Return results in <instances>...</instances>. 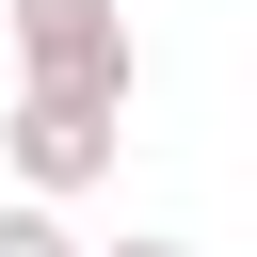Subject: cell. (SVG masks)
Segmentation results:
<instances>
[{"mask_svg":"<svg viewBox=\"0 0 257 257\" xmlns=\"http://www.w3.org/2000/svg\"><path fill=\"white\" fill-rule=\"evenodd\" d=\"M0 257H96V241H80L48 193H16V209H0Z\"/></svg>","mask_w":257,"mask_h":257,"instance_id":"cell-3","label":"cell"},{"mask_svg":"<svg viewBox=\"0 0 257 257\" xmlns=\"http://www.w3.org/2000/svg\"><path fill=\"white\" fill-rule=\"evenodd\" d=\"M16 32V80H80V96H128L145 48H128V0H0Z\"/></svg>","mask_w":257,"mask_h":257,"instance_id":"cell-2","label":"cell"},{"mask_svg":"<svg viewBox=\"0 0 257 257\" xmlns=\"http://www.w3.org/2000/svg\"><path fill=\"white\" fill-rule=\"evenodd\" d=\"M0 161H16V193H96L112 161H128V96H80V80H16V112H0Z\"/></svg>","mask_w":257,"mask_h":257,"instance_id":"cell-1","label":"cell"},{"mask_svg":"<svg viewBox=\"0 0 257 257\" xmlns=\"http://www.w3.org/2000/svg\"><path fill=\"white\" fill-rule=\"evenodd\" d=\"M96 257H193V241H96Z\"/></svg>","mask_w":257,"mask_h":257,"instance_id":"cell-4","label":"cell"}]
</instances>
